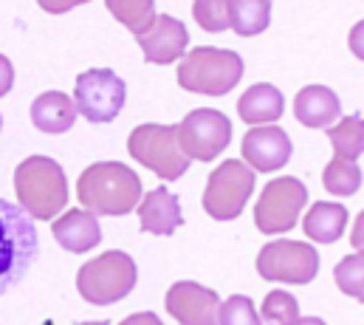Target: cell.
<instances>
[{
  "mask_svg": "<svg viewBox=\"0 0 364 325\" xmlns=\"http://www.w3.org/2000/svg\"><path fill=\"white\" fill-rule=\"evenodd\" d=\"M218 325H260V314L249 297L235 294L226 303H220Z\"/></svg>",
  "mask_w": 364,
  "mask_h": 325,
  "instance_id": "4316f807",
  "label": "cell"
},
{
  "mask_svg": "<svg viewBox=\"0 0 364 325\" xmlns=\"http://www.w3.org/2000/svg\"><path fill=\"white\" fill-rule=\"evenodd\" d=\"M348 227V210L342 204H333V201H319L311 207V212L305 215L302 221V229L311 241L316 244H333L342 238Z\"/></svg>",
  "mask_w": 364,
  "mask_h": 325,
  "instance_id": "ac0fdd59",
  "label": "cell"
},
{
  "mask_svg": "<svg viewBox=\"0 0 364 325\" xmlns=\"http://www.w3.org/2000/svg\"><path fill=\"white\" fill-rule=\"evenodd\" d=\"M257 272L272 283H296L305 286L319 274V254L302 241H272L257 254Z\"/></svg>",
  "mask_w": 364,
  "mask_h": 325,
  "instance_id": "ba28073f",
  "label": "cell"
},
{
  "mask_svg": "<svg viewBox=\"0 0 364 325\" xmlns=\"http://www.w3.org/2000/svg\"><path fill=\"white\" fill-rule=\"evenodd\" d=\"M350 244L356 246L359 252H364V212H359L356 224H353V232H350Z\"/></svg>",
  "mask_w": 364,
  "mask_h": 325,
  "instance_id": "f546056e",
  "label": "cell"
},
{
  "mask_svg": "<svg viewBox=\"0 0 364 325\" xmlns=\"http://www.w3.org/2000/svg\"><path fill=\"white\" fill-rule=\"evenodd\" d=\"M299 325H325L319 317H305V320H299Z\"/></svg>",
  "mask_w": 364,
  "mask_h": 325,
  "instance_id": "4dcf8cb0",
  "label": "cell"
},
{
  "mask_svg": "<svg viewBox=\"0 0 364 325\" xmlns=\"http://www.w3.org/2000/svg\"><path fill=\"white\" fill-rule=\"evenodd\" d=\"M31 122L43 133H65L77 122V102L63 91H46L31 105Z\"/></svg>",
  "mask_w": 364,
  "mask_h": 325,
  "instance_id": "2e32d148",
  "label": "cell"
},
{
  "mask_svg": "<svg viewBox=\"0 0 364 325\" xmlns=\"http://www.w3.org/2000/svg\"><path fill=\"white\" fill-rule=\"evenodd\" d=\"M77 198L93 215H127L141 198V178L122 162L91 164L77 181Z\"/></svg>",
  "mask_w": 364,
  "mask_h": 325,
  "instance_id": "6da1fadb",
  "label": "cell"
},
{
  "mask_svg": "<svg viewBox=\"0 0 364 325\" xmlns=\"http://www.w3.org/2000/svg\"><path fill=\"white\" fill-rule=\"evenodd\" d=\"M136 43L144 51V60L153 66H170L178 57H186V46H189V31L178 17L173 14H156V20L150 23L147 31L136 34Z\"/></svg>",
  "mask_w": 364,
  "mask_h": 325,
  "instance_id": "7c38bea8",
  "label": "cell"
},
{
  "mask_svg": "<svg viewBox=\"0 0 364 325\" xmlns=\"http://www.w3.org/2000/svg\"><path fill=\"white\" fill-rule=\"evenodd\" d=\"M255 190V172L237 159H229L212 170L203 190V210L215 221H235Z\"/></svg>",
  "mask_w": 364,
  "mask_h": 325,
  "instance_id": "8992f818",
  "label": "cell"
},
{
  "mask_svg": "<svg viewBox=\"0 0 364 325\" xmlns=\"http://www.w3.org/2000/svg\"><path fill=\"white\" fill-rule=\"evenodd\" d=\"M80 325H107V323H80Z\"/></svg>",
  "mask_w": 364,
  "mask_h": 325,
  "instance_id": "1f68e13d",
  "label": "cell"
},
{
  "mask_svg": "<svg viewBox=\"0 0 364 325\" xmlns=\"http://www.w3.org/2000/svg\"><path fill=\"white\" fill-rule=\"evenodd\" d=\"M294 116L305 128H328L339 119V99L325 85H308L294 99Z\"/></svg>",
  "mask_w": 364,
  "mask_h": 325,
  "instance_id": "e0dca14e",
  "label": "cell"
},
{
  "mask_svg": "<svg viewBox=\"0 0 364 325\" xmlns=\"http://www.w3.org/2000/svg\"><path fill=\"white\" fill-rule=\"evenodd\" d=\"M282 93L269 85V82H260V85H252L240 99H237V113L243 122L249 125H260V122H277L282 116Z\"/></svg>",
  "mask_w": 364,
  "mask_h": 325,
  "instance_id": "d6986e66",
  "label": "cell"
},
{
  "mask_svg": "<svg viewBox=\"0 0 364 325\" xmlns=\"http://www.w3.org/2000/svg\"><path fill=\"white\" fill-rule=\"evenodd\" d=\"M124 93H127L124 82L110 68H91L77 77L74 102H77V110L88 122L102 125V122H113L119 116V110L124 108Z\"/></svg>",
  "mask_w": 364,
  "mask_h": 325,
  "instance_id": "9c48e42d",
  "label": "cell"
},
{
  "mask_svg": "<svg viewBox=\"0 0 364 325\" xmlns=\"http://www.w3.org/2000/svg\"><path fill=\"white\" fill-rule=\"evenodd\" d=\"M322 184L333 195H356L359 187H362V170L350 159L333 156L325 167V172H322Z\"/></svg>",
  "mask_w": 364,
  "mask_h": 325,
  "instance_id": "7402d4cb",
  "label": "cell"
},
{
  "mask_svg": "<svg viewBox=\"0 0 364 325\" xmlns=\"http://www.w3.org/2000/svg\"><path fill=\"white\" fill-rule=\"evenodd\" d=\"M333 277H336V286H339L342 294L356 297V300L364 303V252L342 257V263L336 266Z\"/></svg>",
  "mask_w": 364,
  "mask_h": 325,
  "instance_id": "cb8c5ba5",
  "label": "cell"
},
{
  "mask_svg": "<svg viewBox=\"0 0 364 325\" xmlns=\"http://www.w3.org/2000/svg\"><path fill=\"white\" fill-rule=\"evenodd\" d=\"M14 192L20 207L37 221H57L68 204V181L63 167L48 156H28L14 170Z\"/></svg>",
  "mask_w": 364,
  "mask_h": 325,
  "instance_id": "7a4b0ae2",
  "label": "cell"
},
{
  "mask_svg": "<svg viewBox=\"0 0 364 325\" xmlns=\"http://www.w3.org/2000/svg\"><path fill=\"white\" fill-rule=\"evenodd\" d=\"M119 325H164L153 311H141V314H130L127 320H122Z\"/></svg>",
  "mask_w": 364,
  "mask_h": 325,
  "instance_id": "f1b7e54d",
  "label": "cell"
},
{
  "mask_svg": "<svg viewBox=\"0 0 364 325\" xmlns=\"http://www.w3.org/2000/svg\"><path fill=\"white\" fill-rule=\"evenodd\" d=\"M328 142L333 145L336 156L356 162L364 153V119L362 116H348L339 125L328 128Z\"/></svg>",
  "mask_w": 364,
  "mask_h": 325,
  "instance_id": "44dd1931",
  "label": "cell"
},
{
  "mask_svg": "<svg viewBox=\"0 0 364 325\" xmlns=\"http://www.w3.org/2000/svg\"><path fill=\"white\" fill-rule=\"evenodd\" d=\"M263 320L269 325H299V303L288 292H272L263 300Z\"/></svg>",
  "mask_w": 364,
  "mask_h": 325,
  "instance_id": "d4e9b609",
  "label": "cell"
},
{
  "mask_svg": "<svg viewBox=\"0 0 364 325\" xmlns=\"http://www.w3.org/2000/svg\"><path fill=\"white\" fill-rule=\"evenodd\" d=\"M240 77H243V60L229 48H212V46L192 48L178 66V85L189 93L223 96L240 82Z\"/></svg>",
  "mask_w": 364,
  "mask_h": 325,
  "instance_id": "3957f363",
  "label": "cell"
},
{
  "mask_svg": "<svg viewBox=\"0 0 364 325\" xmlns=\"http://www.w3.org/2000/svg\"><path fill=\"white\" fill-rule=\"evenodd\" d=\"M348 46H350V51L364 60V20H359L356 26H353V31H350V40H348Z\"/></svg>",
  "mask_w": 364,
  "mask_h": 325,
  "instance_id": "83f0119b",
  "label": "cell"
},
{
  "mask_svg": "<svg viewBox=\"0 0 364 325\" xmlns=\"http://www.w3.org/2000/svg\"><path fill=\"white\" fill-rule=\"evenodd\" d=\"M192 14H195L198 26L206 31H226L232 26L229 0H198V3H192Z\"/></svg>",
  "mask_w": 364,
  "mask_h": 325,
  "instance_id": "484cf974",
  "label": "cell"
},
{
  "mask_svg": "<svg viewBox=\"0 0 364 325\" xmlns=\"http://www.w3.org/2000/svg\"><path fill=\"white\" fill-rule=\"evenodd\" d=\"M178 130H181L183 153L198 162H212L215 156H220L229 148V139H232L229 116H223L220 110H212V108H198V110L186 113Z\"/></svg>",
  "mask_w": 364,
  "mask_h": 325,
  "instance_id": "30bf717a",
  "label": "cell"
},
{
  "mask_svg": "<svg viewBox=\"0 0 364 325\" xmlns=\"http://www.w3.org/2000/svg\"><path fill=\"white\" fill-rule=\"evenodd\" d=\"M105 6L110 9V14L119 23H124L133 31V37L147 31L150 23L156 20V3L153 0H107Z\"/></svg>",
  "mask_w": 364,
  "mask_h": 325,
  "instance_id": "603a6c76",
  "label": "cell"
},
{
  "mask_svg": "<svg viewBox=\"0 0 364 325\" xmlns=\"http://www.w3.org/2000/svg\"><path fill=\"white\" fill-rule=\"evenodd\" d=\"M308 201V190L302 181L282 175L266 184L255 207V224L263 235H282L296 227V218Z\"/></svg>",
  "mask_w": 364,
  "mask_h": 325,
  "instance_id": "52a82bcc",
  "label": "cell"
},
{
  "mask_svg": "<svg viewBox=\"0 0 364 325\" xmlns=\"http://www.w3.org/2000/svg\"><path fill=\"white\" fill-rule=\"evenodd\" d=\"M139 280L136 263L127 252H105L88 260L77 274V292L91 306H110L124 300Z\"/></svg>",
  "mask_w": 364,
  "mask_h": 325,
  "instance_id": "277c9868",
  "label": "cell"
},
{
  "mask_svg": "<svg viewBox=\"0 0 364 325\" xmlns=\"http://www.w3.org/2000/svg\"><path fill=\"white\" fill-rule=\"evenodd\" d=\"M243 159L252 164L257 172H272L285 167L291 159V139L282 128L277 125H263V128H252L243 136Z\"/></svg>",
  "mask_w": 364,
  "mask_h": 325,
  "instance_id": "4fadbf2b",
  "label": "cell"
},
{
  "mask_svg": "<svg viewBox=\"0 0 364 325\" xmlns=\"http://www.w3.org/2000/svg\"><path fill=\"white\" fill-rule=\"evenodd\" d=\"M127 150L141 167L153 170L164 181L181 178L192 162L181 148L178 125H139L127 139Z\"/></svg>",
  "mask_w": 364,
  "mask_h": 325,
  "instance_id": "5b68a950",
  "label": "cell"
},
{
  "mask_svg": "<svg viewBox=\"0 0 364 325\" xmlns=\"http://www.w3.org/2000/svg\"><path fill=\"white\" fill-rule=\"evenodd\" d=\"M164 309L181 325H218L220 300L212 289L198 286L192 280H181V283L170 286Z\"/></svg>",
  "mask_w": 364,
  "mask_h": 325,
  "instance_id": "8fae6325",
  "label": "cell"
},
{
  "mask_svg": "<svg viewBox=\"0 0 364 325\" xmlns=\"http://www.w3.org/2000/svg\"><path fill=\"white\" fill-rule=\"evenodd\" d=\"M141 232L147 235H173L181 227V204L170 190H150L139 204Z\"/></svg>",
  "mask_w": 364,
  "mask_h": 325,
  "instance_id": "5bb4252c",
  "label": "cell"
},
{
  "mask_svg": "<svg viewBox=\"0 0 364 325\" xmlns=\"http://www.w3.org/2000/svg\"><path fill=\"white\" fill-rule=\"evenodd\" d=\"M229 14H232V29L240 37H255L266 31L272 20V3L269 0H229Z\"/></svg>",
  "mask_w": 364,
  "mask_h": 325,
  "instance_id": "ffe728a7",
  "label": "cell"
},
{
  "mask_svg": "<svg viewBox=\"0 0 364 325\" xmlns=\"http://www.w3.org/2000/svg\"><path fill=\"white\" fill-rule=\"evenodd\" d=\"M51 232L57 238V244L74 254H85L91 252L93 246H99L102 241V229H99V221L96 215L88 210H71L65 212L63 218H57L51 224Z\"/></svg>",
  "mask_w": 364,
  "mask_h": 325,
  "instance_id": "9a60e30c",
  "label": "cell"
}]
</instances>
